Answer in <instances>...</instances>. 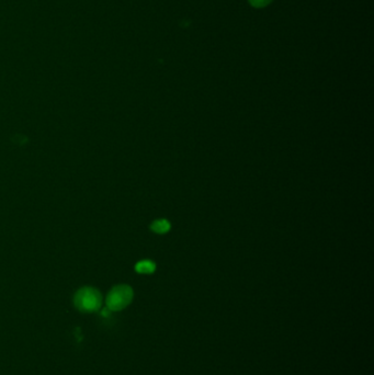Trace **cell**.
<instances>
[{
    "label": "cell",
    "mask_w": 374,
    "mask_h": 375,
    "mask_svg": "<svg viewBox=\"0 0 374 375\" xmlns=\"http://www.w3.org/2000/svg\"><path fill=\"white\" fill-rule=\"evenodd\" d=\"M102 296L98 290L94 288H82L78 290L74 296V305L82 313H95L100 310Z\"/></svg>",
    "instance_id": "cell-1"
},
{
    "label": "cell",
    "mask_w": 374,
    "mask_h": 375,
    "mask_svg": "<svg viewBox=\"0 0 374 375\" xmlns=\"http://www.w3.org/2000/svg\"><path fill=\"white\" fill-rule=\"evenodd\" d=\"M150 229L156 234H166L170 231V223L167 220H158L152 223Z\"/></svg>",
    "instance_id": "cell-3"
},
{
    "label": "cell",
    "mask_w": 374,
    "mask_h": 375,
    "mask_svg": "<svg viewBox=\"0 0 374 375\" xmlns=\"http://www.w3.org/2000/svg\"><path fill=\"white\" fill-rule=\"evenodd\" d=\"M155 269H156L155 263L149 261V260H143V261L138 262L135 265V270L138 272V273H144V274L153 273Z\"/></svg>",
    "instance_id": "cell-4"
},
{
    "label": "cell",
    "mask_w": 374,
    "mask_h": 375,
    "mask_svg": "<svg viewBox=\"0 0 374 375\" xmlns=\"http://www.w3.org/2000/svg\"><path fill=\"white\" fill-rule=\"evenodd\" d=\"M133 300V290L131 287L121 284L114 287L107 296V307L110 311L119 312L128 307Z\"/></svg>",
    "instance_id": "cell-2"
}]
</instances>
